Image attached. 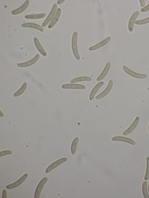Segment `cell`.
I'll list each match as a JSON object with an SVG mask.
<instances>
[{
  "label": "cell",
  "mask_w": 149,
  "mask_h": 198,
  "mask_svg": "<svg viewBox=\"0 0 149 198\" xmlns=\"http://www.w3.org/2000/svg\"><path fill=\"white\" fill-rule=\"evenodd\" d=\"M77 33L74 31L72 35V47L73 55L77 60L80 59L77 47Z\"/></svg>",
  "instance_id": "1"
},
{
  "label": "cell",
  "mask_w": 149,
  "mask_h": 198,
  "mask_svg": "<svg viewBox=\"0 0 149 198\" xmlns=\"http://www.w3.org/2000/svg\"><path fill=\"white\" fill-rule=\"evenodd\" d=\"M57 5L56 3H54L52 7L51 10L47 17L43 22L42 25V27L46 26L48 24L52 21L54 17L57 10Z\"/></svg>",
  "instance_id": "2"
},
{
  "label": "cell",
  "mask_w": 149,
  "mask_h": 198,
  "mask_svg": "<svg viewBox=\"0 0 149 198\" xmlns=\"http://www.w3.org/2000/svg\"><path fill=\"white\" fill-rule=\"evenodd\" d=\"M68 159L66 157H64L58 159L50 164L46 169L45 172L48 173L55 168L56 167L66 161Z\"/></svg>",
  "instance_id": "3"
},
{
  "label": "cell",
  "mask_w": 149,
  "mask_h": 198,
  "mask_svg": "<svg viewBox=\"0 0 149 198\" xmlns=\"http://www.w3.org/2000/svg\"><path fill=\"white\" fill-rule=\"evenodd\" d=\"M123 69L126 73L135 78L142 79L145 78L147 76L146 74L139 73L132 71L125 65L123 66Z\"/></svg>",
  "instance_id": "4"
},
{
  "label": "cell",
  "mask_w": 149,
  "mask_h": 198,
  "mask_svg": "<svg viewBox=\"0 0 149 198\" xmlns=\"http://www.w3.org/2000/svg\"><path fill=\"white\" fill-rule=\"evenodd\" d=\"M47 180V177H45L40 181L36 187L35 191L34 194L35 198H39V197L42 190Z\"/></svg>",
  "instance_id": "5"
},
{
  "label": "cell",
  "mask_w": 149,
  "mask_h": 198,
  "mask_svg": "<svg viewBox=\"0 0 149 198\" xmlns=\"http://www.w3.org/2000/svg\"><path fill=\"white\" fill-rule=\"evenodd\" d=\"M28 176V173H25L16 182L6 186V188L8 189H10L18 186L26 180Z\"/></svg>",
  "instance_id": "6"
},
{
  "label": "cell",
  "mask_w": 149,
  "mask_h": 198,
  "mask_svg": "<svg viewBox=\"0 0 149 198\" xmlns=\"http://www.w3.org/2000/svg\"><path fill=\"white\" fill-rule=\"evenodd\" d=\"M39 57V55L37 54L31 60L26 62L18 63L17 64V65L18 66L21 67H24L29 66L35 63L38 60Z\"/></svg>",
  "instance_id": "7"
},
{
  "label": "cell",
  "mask_w": 149,
  "mask_h": 198,
  "mask_svg": "<svg viewBox=\"0 0 149 198\" xmlns=\"http://www.w3.org/2000/svg\"><path fill=\"white\" fill-rule=\"evenodd\" d=\"M63 89H84L86 87L82 84H63L61 86Z\"/></svg>",
  "instance_id": "8"
},
{
  "label": "cell",
  "mask_w": 149,
  "mask_h": 198,
  "mask_svg": "<svg viewBox=\"0 0 149 198\" xmlns=\"http://www.w3.org/2000/svg\"><path fill=\"white\" fill-rule=\"evenodd\" d=\"M139 13V11L135 12L132 15L129 20L128 24V28L130 32H132L133 30L135 20Z\"/></svg>",
  "instance_id": "9"
},
{
  "label": "cell",
  "mask_w": 149,
  "mask_h": 198,
  "mask_svg": "<svg viewBox=\"0 0 149 198\" xmlns=\"http://www.w3.org/2000/svg\"><path fill=\"white\" fill-rule=\"evenodd\" d=\"M113 82L112 80H109L108 84L105 89L101 93L95 97L96 99H100L105 96L107 95L111 90L113 85Z\"/></svg>",
  "instance_id": "10"
},
{
  "label": "cell",
  "mask_w": 149,
  "mask_h": 198,
  "mask_svg": "<svg viewBox=\"0 0 149 198\" xmlns=\"http://www.w3.org/2000/svg\"><path fill=\"white\" fill-rule=\"evenodd\" d=\"M29 0H26L20 7L12 11L11 12L12 14L15 15L22 13L27 8L29 5Z\"/></svg>",
  "instance_id": "11"
},
{
  "label": "cell",
  "mask_w": 149,
  "mask_h": 198,
  "mask_svg": "<svg viewBox=\"0 0 149 198\" xmlns=\"http://www.w3.org/2000/svg\"><path fill=\"white\" fill-rule=\"evenodd\" d=\"M61 13V9L60 8H58L54 17L48 26V28H52L56 24L59 19Z\"/></svg>",
  "instance_id": "12"
},
{
  "label": "cell",
  "mask_w": 149,
  "mask_h": 198,
  "mask_svg": "<svg viewBox=\"0 0 149 198\" xmlns=\"http://www.w3.org/2000/svg\"><path fill=\"white\" fill-rule=\"evenodd\" d=\"M111 37L109 36L104 40L90 47L88 49L89 51H93L98 49L107 44L111 39Z\"/></svg>",
  "instance_id": "13"
},
{
  "label": "cell",
  "mask_w": 149,
  "mask_h": 198,
  "mask_svg": "<svg viewBox=\"0 0 149 198\" xmlns=\"http://www.w3.org/2000/svg\"><path fill=\"white\" fill-rule=\"evenodd\" d=\"M139 120V117L137 116L131 125L123 132V135H126L132 132L137 125Z\"/></svg>",
  "instance_id": "14"
},
{
  "label": "cell",
  "mask_w": 149,
  "mask_h": 198,
  "mask_svg": "<svg viewBox=\"0 0 149 198\" xmlns=\"http://www.w3.org/2000/svg\"><path fill=\"white\" fill-rule=\"evenodd\" d=\"M112 140L114 141H122L134 145L135 144V142L132 139L123 136H116L113 137Z\"/></svg>",
  "instance_id": "15"
},
{
  "label": "cell",
  "mask_w": 149,
  "mask_h": 198,
  "mask_svg": "<svg viewBox=\"0 0 149 198\" xmlns=\"http://www.w3.org/2000/svg\"><path fill=\"white\" fill-rule=\"evenodd\" d=\"M34 42L35 45L39 52L43 56H46L47 55V53L36 37H34Z\"/></svg>",
  "instance_id": "16"
},
{
  "label": "cell",
  "mask_w": 149,
  "mask_h": 198,
  "mask_svg": "<svg viewBox=\"0 0 149 198\" xmlns=\"http://www.w3.org/2000/svg\"><path fill=\"white\" fill-rule=\"evenodd\" d=\"M104 82L101 81L98 83L93 88L89 95V99L90 100H92L94 96L99 89L104 84Z\"/></svg>",
  "instance_id": "17"
},
{
  "label": "cell",
  "mask_w": 149,
  "mask_h": 198,
  "mask_svg": "<svg viewBox=\"0 0 149 198\" xmlns=\"http://www.w3.org/2000/svg\"><path fill=\"white\" fill-rule=\"evenodd\" d=\"M110 65V63L109 62H108L101 73L97 78L96 80L97 81H100L105 77L109 70Z\"/></svg>",
  "instance_id": "18"
},
{
  "label": "cell",
  "mask_w": 149,
  "mask_h": 198,
  "mask_svg": "<svg viewBox=\"0 0 149 198\" xmlns=\"http://www.w3.org/2000/svg\"><path fill=\"white\" fill-rule=\"evenodd\" d=\"M21 26L23 27L32 28L43 32L44 31L43 28L40 26L35 23H27L22 24Z\"/></svg>",
  "instance_id": "19"
},
{
  "label": "cell",
  "mask_w": 149,
  "mask_h": 198,
  "mask_svg": "<svg viewBox=\"0 0 149 198\" xmlns=\"http://www.w3.org/2000/svg\"><path fill=\"white\" fill-rule=\"evenodd\" d=\"M45 16V14L42 13L37 14L26 15L25 16L24 18L28 19L35 20L43 18Z\"/></svg>",
  "instance_id": "20"
},
{
  "label": "cell",
  "mask_w": 149,
  "mask_h": 198,
  "mask_svg": "<svg viewBox=\"0 0 149 198\" xmlns=\"http://www.w3.org/2000/svg\"><path fill=\"white\" fill-rule=\"evenodd\" d=\"M92 80L91 78L88 76H82L77 77L72 79L71 81V83L82 81H90Z\"/></svg>",
  "instance_id": "21"
},
{
  "label": "cell",
  "mask_w": 149,
  "mask_h": 198,
  "mask_svg": "<svg viewBox=\"0 0 149 198\" xmlns=\"http://www.w3.org/2000/svg\"><path fill=\"white\" fill-rule=\"evenodd\" d=\"M78 141L79 138L77 137L74 139L72 142L71 147V151L72 154H74L76 152Z\"/></svg>",
  "instance_id": "22"
},
{
  "label": "cell",
  "mask_w": 149,
  "mask_h": 198,
  "mask_svg": "<svg viewBox=\"0 0 149 198\" xmlns=\"http://www.w3.org/2000/svg\"><path fill=\"white\" fill-rule=\"evenodd\" d=\"M27 86V83L26 82H24L20 89L15 93L13 95L14 96L17 97L22 94L26 90Z\"/></svg>",
  "instance_id": "23"
},
{
  "label": "cell",
  "mask_w": 149,
  "mask_h": 198,
  "mask_svg": "<svg viewBox=\"0 0 149 198\" xmlns=\"http://www.w3.org/2000/svg\"><path fill=\"white\" fill-rule=\"evenodd\" d=\"M142 192L145 198H149L147 191V182L144 181L142 187Z\"/></svg>",
  "instance_id": "24"
},
{
  "label": "cell",
  "mask_w": 149,
  "mask_h": 198,
  "mask_svg": "<svg viewBox=\"0 0 149 198\" xmlns=\"http://www.w3.org/2000/svg\"><path fill=\"white\" fill-rule=\"evenodd\" d=\"M147 169L144 177V179L147 180L149 178V157L146 158Z\"/></svg>",
  "instance_id": "25"
},
{
  "label": "cell",
  "mask_w": 149,
  "mask_h": 198,
  "mask_svg": "<svg viewBox=\"0 0 149 198\" xmlns=\"http://www.w3.org/2000/svg\"><path fill=\"white\" fill-rule=\"evenodd\" d=\"M149 22V17L147 18L136 21L135 22V24L136 25H142L146 24Z\"/></svg>",
  "instance_id": "26"
},
{
  "label": "cell",
  "mask_w": 149,
  "mask_h": 198,
  "mask_svg": "<svg viewBox=\"0 0 149 198\" xmlns=\"http://www.w3.org/2000/svg\"><path fill=\"white\" fill-rule=\"evenodd\" d=\"M12 153V151L10 150H6L1 151L0 152V157H1L5 155L10 154Z\"/></svg>",
  "instance_id": "27"
},
{
  "label": "cell",
  "mask_w": 149,
  "mask_h": 198,
  "mask_svg": "<svg viewBox=\"0 0 149 198\" xmlns=\"http://www.w3.org/2000/svg\"><path fill=\"white\" fill-rule=\"evenodd\" d=\"M149 10V4L146 6L144 7L141 9V11L142 12H144Z\"/></svg>",
  "instance_id": "28"
},
{
  "label": "cell",
  "mask_w": 149,
  "mask_h": 198,
  "mask_svg": "<svg viewBox=\"0 0 149 198\" xmlns=\"http://www.w3.org/2000/svg\"><path fill=\"white\" fill-rule=\"evenodd\" d=\"M3 195L2 197L3 198H7V191L6 189H4L3 191Z\"/></svg>",
  "instance_id": "29"
},
{
  "label": "cell",
  "mask_w": 149,
  "mask_h": 198,
  "mask_svg": "<svg viewBox=\"0 0 149 198\" xmlns=\"http://www.w3.org/2000/svg\"><path fill=\"white\" fill-rule=\"evenodd\" d=\"M141 6L142 7H144L145 6V1L143 0H139Z\"/></svg>",
  "instance_id": "30"
},
{
  "label": "cell",
  "mask_w": 149,
  "mask_h": 198,
  "mask_svg": "<svg viewBox=\"0 0 149 198\" xmlns=\"http://www.w3.org/2000/svg\"><path fill=\"white\" fill-rule=\"evenodd\" d=\"M65 0H58L57 2V3L58 4H60L63 3Z\"/></svg>",
  "instance_id": "31"
},
{
  "label": "cell",
  "mask_w": 149,
  "mask_h": 198,
  "mask_svg": "<svg viewBox=\"0 0 149 198\" xmlns=\"http://www.w3.org/2000/svg\"><path fill=\"white\" fill-rule=\"evenodd\" d=\"M148 192L149 193V183L148 186Z\"/></svg>",
  "instance_id": "32"
},
{
  "label": "cell",
  "mask_w": 149,
  "mask_h": 198,
  "mask_svg": "<svg viewBox=\"0 0 149 198\" xmlns=\"http://www.w3.org/2000/svg\"><path fill=\"white\" fill-rule=\"evenodd\" d=\"M148 131L149 132V126H148Z\"/></svg>",
  "instance_id": "33"
}]
</instances>
